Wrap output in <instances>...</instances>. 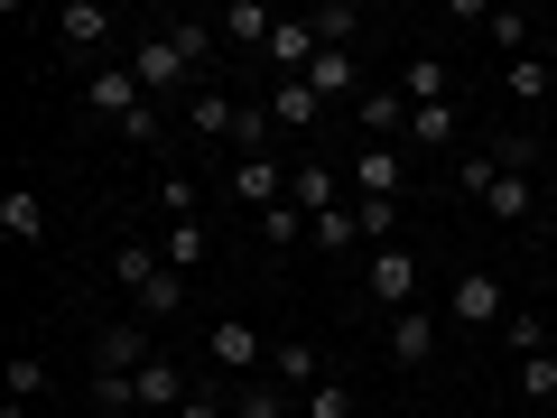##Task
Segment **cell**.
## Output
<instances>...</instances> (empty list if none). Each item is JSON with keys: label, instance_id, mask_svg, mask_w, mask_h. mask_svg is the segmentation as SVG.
Wrapping results in <instances>:
<instances>
[{"label": "cell", "instance_id": "cell-1", "mask_svg": "<svg viewBox=\"0 0 557 418\" xmlns=\"http://www.w3.org/2000/svg\"><path fill=\"white\" fill-rule=\"evenodd\" d=\"M465 196H483V214H493V223H530V214H539V186L520 177V168H502L493 149L465 159Z\"/></svg>", "mask_w": 557, "mask_h": 418}, {"label": "cell", "instance_id": "cell-2", "mask_svg": "<svg viewBox=\"0 0 557 418\" xmlns=\"http://www.w3.org/2000/svg\"><path fill=\"white\" fill-rule=\"evenodd\" d=\"M121 65L139 75V94H149V102H168V94H196V57H186L177 38H139Z\"/></svg>", "mask_w": 557, "mask_h": 418}, {"label": "cell", "instance_id": "cell-3", "mask_svg": "<svg viewBox=\"0 0 557 418\" xmlns=\"http://www.w3.org/2000/svg\"><path fill=\"white\" fill-rule=\"evenodd\" d=\"M362 288H372L381 317L418 307V251H399V242H391V251H372V260H362Z\"/></svg>", "mask_w": 557, "mask_h": 418}, {"label": "cell", "instance_id": "cell-4", "mask_svg": "<svg viewBox=\"0 0 557 418\" xmlns=\"http://www.w3.org/2000/svg\"><path fill=\"white\" fill-rule=\"evenodd\" d=\"M446 317H456V325H502V317H511V298H502V279H493V270H456V288H446Z\"/></svg>", "mask_w": 557, "mask_h": 418}, {"label": "cell", "instance_id": "cell-5", "mask_svg": "<svg viewBox=\"0 0 557 418\" xmlns=\"http://www.w3.org/2000/svg\"><path fill=\"white\" fill-rule=\"evenodd\" d=\"M270 205H288V159H242L233 168V214H270Z\"/></svg>", "mask_w": 557, "mask_h": 418}, {"label": "cell", "instance_id": "cell-6", "mask_svg": "<svg viewBox=\"0 0 557 418\" xmlns=\"http://www.w3.org/2000/svg\"><path fill=\"white\" fill-rule=\"evenodd\" d=\"M47 28H57L65 57H102V38H112V10H102V0H65Z\"/></svg>", "mask_w": 557, "mask_h": 418}, {"label": "cell", "instance_id": "cell-7", "mask_svg": "<svg viewBox=\"0 0 557 418\" xmlns=\"http://www.w3.org/2000/svg\"><path fill=\"white\" fill-rule=\"evenodd\" d=\"M149 362H159V344H149V325H102L94 335V372H149Z\"/></svg>", "mask_w": 557, "mask_h": 418}, {"label": "cell", "instance_id": "cell-8", "mask_svg": "<svg viewBox=\"0 0 557 418\" xmlns=\"http://www.w3.org/2000/svg\"><path fill=\"white\" fill-rule=\"evenodd\" d=\"M354 121H362V149H391V139L409 131V94H399V84H372V94L354 102Z\"/></svg>", "mask_w": 557, "mask_h": 418}, {"label": "cell", "instance_id": "cell-9", "mask_svg": "<svg viewBox=\"0 0 557 418\" xmlns=\"http://www.w3.org/2000/svg\"><path fill=\"white\" fill-rule=\"evenodd\" d=\"M84 102H94V112L121 131V121H131L149 94H139V75H131V65H94V75H84Z\"/></svg>", "mask_w": 557, "mask_h": 418}, {"label": "cell", "instance_id": "cell-10", "mask_svg": "<svg viewBox=\"0 0 557 418\" xmlns=\"http://www.w3.org/2000/svg\"><path fill=\"white\" fill-rule=\"evenodd\" d=\"M260 112H270L278 131H317V121H325V102H317V84H307V75H278L270 94H260Z\"/></svg>", "mask_w": 557, "mask_h": 418}, {"label": "cell", "instance_id": "cell-11", "mask_svg": "<svg viewBox=\"0 0 557 418\" xmlns=\"http://www.w3.org/2000/svg\"><path fill=\"white\" fill-rule=\"evenodd\" d=\"M391 362L399 372H428V362H437V317H428V307H399L391 317Z\"/></svg>", "mask_w": 557, "mask_h": 418}, {"label": "cell", "instance_id": "cell-12", "mask_svg": "<svg viewBox=\"0 0 557 418\" xmlns=\"http://www.w3.org/2000/svg\"><path fill=\"white\" fill-rule=\"evenodd\" d=\"M307 84H317V102H354V94H372V84H362V57H354V47H317Z\"/></svg>", "mask_w": 557, "mask_h": 418}, {"label": "cell", "instance_id": "cell-13", "mask_svg": "<svg viewBox=\"0 0 557 418\" xmlns=\"http://www.w3.org/2000/svg\"><path fill=\"white\" fill-rule=\"evenodd\" d=\"M288 205H298L307 223H317V214H335V205H344V177H335L325 159H298V168H288Z\"/></svg>", "mask_w": 557, "mask_h": 418}, {"label": "cell", "instance_id": "cell-14", "mask_svg": "<svg viewBox=\"0 0 557 418\" xmlns=\"http://www.w3.org/2000/svg\"><path fill=\"white\" fill-rule=\"evenodd\" d=\"M131 307H139V325H168V317H186V270H168V260H159V270H149V279L131 288Z\"/></svg>", "mask_w": 557, "mask_h": 418}, {"label": "cell", "instance_id": "cell-15", "mask_svg": "<svg viewBox=\"0 0 557 418\" xmlns=\"http://www.w3.org/2000/svg\"><path fill=\"white\" fill-rule=\"evenodd\" d=\"M391 84L409 94V112H428V102H456V65H446V57H409Z\"/></svg>", "mask_w": 557, "mask_h": 418}, {"label": "cell", "instance_id": "cell-16", "mask_svg": "<svg viewBox=\"0 0 557 418\" xmlns=\"http://www.w3.org/2000/svg\"><path fill=\"white\" fill-rule=\"evenodd\" d=\"M344 186H354V196H399V186H409V159H399V149H354Z\"/></svg>", "mask_w": 557, "mask_h": 418}, {"label": "cell", "instance_id": "cell-17", "mask_svg": "<svg viewBox=\"0 0 557 418\" xmlns=\"http://www.w3.org/2000/svg\"><path fill=\"white\" fill-rule=\"evenodd\" d=\"M205 354H214V372H260V362H270V344H260V325H214V335H205Z\"/></svg>", "mask_w": 557, "mask_h": 418}, {"label": "cell", "instance_id": "cell-18", "mask_svg": "<svg viewBox=\"0 0 557 418\" xmlns=\"http://www.w3.org/2000/svg\"><path fill=\"white\" fill-rule=\"evenodd\" d=\"M260 57H270L278 75H307V65H317V20H307V10H298V20H278Z\"/></svg>", "mask_w": 557, "mask_h": 418}, {"label": "cell", "instance_id": "cell-19", "mask_svg": "<svg viewBox=\"0 0 557 418\" xmlns=\"http://www.w3.org/2000/svg\"><path fill=\"white\" fill-rule=\"evenodd\" d=\"M0 233L20 242V251L47 242V196H38V186H10V196H0Z\"/></svg>", "mask_w": 557, "mask_h": 418}, {"label": "cell", "instance_id": "cell-20", "mask_svg": "<svg viewBox=\"0 0 557 418\" xmlns=\"http://www.w3.org/2000/svg\"><path fill=\"white\" fill-rule=\"evenodd\" d=\"M233 121H242V102L223 94V84H196V94H186V131L196 139H233Z\"/></svg>", "mask_w": 557, "mask_h": 418}, {"label": "cell", "instance_id": "cell-21", "mask_svg": "<svg viewBox=\"0 0 557 418\" xmlns=\"http://www.w3.org/2000/svg\"><path fill=\"white\" fill-rule=\"evenodd\" d=\"M186 399H196V372H177L168 354L139 372V409H186Z\"/></svg>", "mask_w": 557, "mask_h": 418}, {"label": "cell", "instance_id": "cell-22", "mask_svg": "<svg viewBox=\"0 0 557 418\" xmlns=\"http://www.w3.org/2000/svg\"><path fill=\"white\" fill-rule=\"evenodd\" d=\"M270 381H278V391H288V399H298L307 381H317V344H307V335H288V344H270Z\"/></svg>", "mask_w": 557, "mask_h": 418}, {"label": "cell", "instance_id": "cell-23", "mask_svg": "<svg viewBox=\"0 0 557 418\" xmlns=\"http://www.w3.org/2000/svg\"><path fill=\"white\" fill-rule=\"evenodd\" d=\"M270 28H278V10H260V0H233L223 10V38L233 47H270Z\"/></svg>", "mask_w": 557, "mask_h": 418}, {"label": "cell", "instance_id": "cell-24", "mask_svg": "<svg viewBox=\"0 0 557 418\" xmlns=\"http://www.w3.org/2000/svg\"><path fill=\"white\" fill-rule=\"evenodd\" d=\"M159 260H168V270H196V260H214V233H205V223H168Z\"/></svg>", "mask_w": 557, "mask_h": 418}, {"label": "cell", "instance_id": "cell-25", "mask_svg": "<svg viewBox=\"0 0 557 418\" xmlns=\"http://www.w3.org/2000/svg\"><path fill=\"white\" fill-rule=\"evenodd\" d=\"M139 409V372H94V418H131Z\"/></svg>", "mask_w": 557, "mask_h": 418}, {"label": "cell", "instance_id": "cell-26", "mask_svg": "<svg viewBox=\"0 0 557 418\" xmlns=\"http://www.w3.org/2000/svg\"><path fill=\"white\" fill-rule=\"evenodd\" d=\"M483 38H493L502 57H530V38H539V28H530V10H483Z\"/></svg>", "mask_w": 557, "mask_h": 418}, {"label": "cell", "instance_id": "cell-27", "mask_svg": "<svg viewBox=\"0 0 557 418\" xmlns=\"http://www.w3.org/2000/svg\"><path fill=\"white\" fill-rule=\"evenodd\" d=\"M409 149H446V139H456V102H428V112H409Z\"/></svg>", "mask_w": 557, "mask_h": 418}, {"label": "cell", "instance_id": "cell-28", "mask_svg": "<svg viewBox=\"0 0 557 418\" xmlns=\"http://www.w3.org/2000/svg\"><path fill=\"white\" fill-rule=\"evenodd\" d=\"M307 20H317V47H354L362 38V10H354V0H325V10H307Z\"/></svg>", "mask_w": 557, "mask_h": 418}, {"label": "cell", "instance_id": "cell-29", "mask_svg": "<svg viewBox=\"0 0 557 418\" xmlns=\"http://www.w3.org/2000/svg\"><path fill=\"white\" fill-rule=\"evenodd\" d=\"M0 391H10V409H28V399H47V362H38V354H10V372H0Z\"/></svg>", "mask_w": 557, "mask_h": 418}, {"label": "cell", "instance_id": "cell-30", "mask_svg": "<svg viewBox=\"0 0 557 418\" xmlns=\"http://www.w3.org/2000/svg\"><path fill=\"white\" fill-rule=\"evenodd\" d=\"M307 233H317V251H362V223H354V205H335V214H317Z\"/></svg>", "mask_w": 557, "mask_h": 418}, {"label": "cell", "instance_id": "cell-31", "mask_svg": "<svg viewBox=\"0 0 557 418\" xmlns=\"http://www.w3.org/2000/svg\"><path fill=\"white\" fill-rule=\"evenodd\" d=\"M168 38H177L186 57L205 65V57H214V47H223V20H168Z\"/></svg>", "mask_w": 557, "mask_h": 418}, {"label": "cell", "instance_id": "cell-32", "mask_svg": "<svg viewBox=\"0 0 557 418\" xmlns=\"http://www.w3.org/2000/svg\"><path fill=\"white\" fill-rule=\"evenodd\" d=\"M354 223H362V242H391V223H399V196H354Z\"/></svg>", "mask_w": 557, "mask_h": 418}, {"label": "cell", "instance_id": "cell-33", "mask_svg": "<svg viewBox=\"0 0 557 418\" xmlns=\"http://www.w3.org/2000/svg\"><path fill=\"white\" fill-rule=\"evenodd\" d=\"M260 242H270V251H288V242H307V214H298V205H270V214H260Z\"/></svg>", "mask_w": 557, "mask_h": 418}, {"label": "cell", "instance_id": "cell-34", "mask_svg": "<svg viewBox=\"0 0 557 418\" xmlns=\"http://www.w3.org/2000/svg\"><path fill=\"white\" fill-rule=\"evenodd\" d=\"M149 270H159V251H149V242H121V251H112V279H121V288H139Z\"/></svg>", "mask_w": 557, "mask_h": 418}, {"label": "cell", "instance_id": "cell-35", "mask_svg": "<svg viewBox=\"0 0 557 418\" xmlns=\"http://www.w3.org/2000/svg\"><path fill=\"white\" fill-rule=\"evenodd\" d=\"M502 344L530 362V354H548V325H539V317H502Z\"/></svg>", "mask_w": 557, "mask_h": 418}, {"label": "cell", "instance_id": "cell-36", "mask_svg": "<svg viewBox=\"0 0 557 418\" xmlns=\"http://www.w3.org/2000/svg\"><path fill=\"white\" fill-rule=\"evenodd\" d=\"M502 84H511L520 102H539V94H548V65H539V57H511V65H502Z\"/></svg>", "mask_w": 557, "mask_h": 418}, {"label": "cell", "instance_id": "cell-37", "mask_svg": "<svg viewBox=\"0 0 557 418\" xmlns=\"http://www.w3.org/2000/svg\"><path fill=\"white\" fill-rule=\"evenodd\" d=\"M159 205H168V223H196V177L168 168V177H159Z\"/></svg>", "mask_w": 557, "mask_h": 418}, {"label": "cell", "instance_id": "cell-38", "mask_svg": "<svg viewBox=\"0 0 557 418\" xmlns=\"http://www.w3.org/2000/svg\"><path fill=\"white\" fill-rule=\"evenodd\" d=\"M233 409H242V418H288V391H278V381H251Z\"/></svg>", "mask_w": 557, "mask_h": 418}, {"label": "cell", "instance_id": "cell-39", "mask_svg": "<svg viewBox=\"0 0 557 418\" xmlns=\"http://www.w3.org/2000/svg\"><path fill=\"white\" fill-rule=\"evenodd\" d=\"M520 399H557V354H530V362H520Z\"/></svg>", "mask_w": 557, "mask_h": 418}, {"label": "cell", "instance_id": "cell-40", "mask_svg": "<svg viewBox=\"0 0 557 418\" xmlns=\"http://www.w3.org/2000/svg\"><path fill=\"white\" fill-rule=\"evenodd\" d=\"M298 418H354V391H344V381H317V399H307Z\"/></svg>", "mask_w": 557, "mask_h": 418}, {"label": "cell", "instance_id": "cell-41", "mask_svg": "<svg viewBox=\"0 0 557 418\" xmlns=\"http://www.w3.org/2000/svg\"><path fill=\"white\" fill-rule=\"evenodd\" d=\"M121 139H139V149H159V139H168V121H159V102H139V112L121 121Z\"/></svg>", "mask_w": 557, "mask_h": 418}, {"label": "cell", "instance_id": "cell-42", "mask_svg": "<svg viewBox=\"0 0 557 418\" xmlns=\"http://www.w3.org/2000/svg\"><path fill=\"white\" fill-rule=\"evenodd\" d=\"M548 354H557V325H548Z\"/></svg>", "mask_w": 557, "mask_h": 418}, {"label": "cell", "instance_id": "cell-43", "mask_svg": "<svg viewBox=\"0 0 557 418\" xmlns=\"http://www.w3.org/2000/svg\"><path fill=\"white\" fill-rule=\"evenodd\" d=\"M10 418H28V409H10Z\"/></svg>", "mask_w": 557, "mask_h": 418}, {"label": "cell", "instance_id": "cell-44", "mask_svg": "<svg viewBox=\"0 0 557 418\" xmlns=\"http://www.w3.org/2000/svg\"><path fill=\"white\" fill-rule=\"evenodd\" d=\"M223 418H242V409H223Z\"/></svg>", "mask_w": 557, "mask_h": 418}]
</instances>
